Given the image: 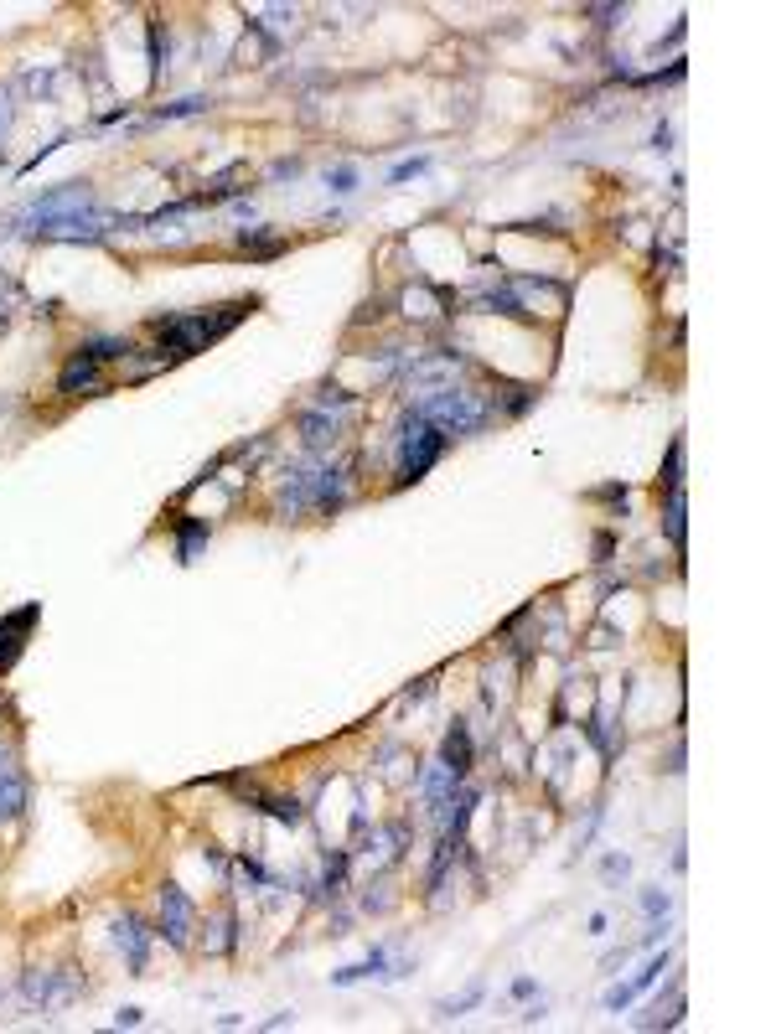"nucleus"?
I'll use <instances>...</instances> for the list:
<instances>
[{"label": "nucleus", "instance_id": "39448f33", "mask_svg": "<svg viewBox=\"0 0 776 1034\" xmlns=\"http://www.w3.org/2000/svg\"><path fill=\"white\" fill-rule=\"evenodd\" d=\"M114 947L130 957L135 972H145V957H151V931H145L135 916H119V921H114Z\"/></svg>", "mask_w": 776, "mask_h": 1034}, {"label": "nucleus", "instance_id": "f03ea898", "mask_svg": "<svg viewBox=\"0 0 776 1034\" xmlns=\"http://www.w3.org/2000/svg\"><path fill=\"white\" fill-rule=\"evenodd\" d=\"M414 414L430 419L440 435H471V430H482L487 424V404L476 399V393L466 388H430L420 404H414Z\"/></svg>", "mask_w": 776, "mask_h": 1034}, {"label": "nucleus", "instance_id": "6ab92c4d", "mask_svg": "<svg viewBox=\"0 0 776 1034\" xmlns=\"http://www.w3.org/2000/svg\"><path fill=\"white\" fill-rule=\"evenodd\" d=\"M663 486L673 492V486H683V440H673V450H668V476H663Z\"/></svg>", "mask_w": 776, "mask_h": 1034}, {"label": "nucleus", "instance_id": "1a4fd4ad", "mask_svg": "<svg viewBox=\"0 0 776 1034\" xmlns=\"http://www.w3.org/2000/svg\"><path fill=\"white\" fill-rule=\"evenodd\" d=\"M337 414H326V409H311L306 419H301V435H306V445L311 450H326V445H337Z\"/></svg>", "mask_w": 776, "mask_h": 1034}, {"label": "nucleus", "instance_id": "6e6552de", "mask_svg": "<svg viewBox=\"0 0 776 1034\" xmlns=\"http://www.w3.org/2000/svg\"><path fill=\"white\" fill-rule=\"evenodd\" d=\"M78 388H99V362L83 357V352H73V362L63 368V378H57V393H78Z\"/></svg>", "mask_w": 776, "mask_h": 1034}, {"label": "nucleus", "instance_id": "2eb2a0df", "mask_svg": "<svg viewBox=\"0 0 776 1034\" xmlns=\"http://www.w3.org/2000/svg\"><path fill=\"white\" fill-rule=\"evenodd\" d=\"M668 538H673V549H683V486L668 492Z\"/></svg>", "mask_w": 776, "mask_h": 1034}, {"label": "nucleus", "instance_id": "dca6fc26", "mask_svg": "<svg viewBox=\"0 0 776 1034\" xmlns=\"http://www.w3.org/2000/svg\"><path fill=\"white\" fill-rule=\"evenodd\" d=\"M264 812H270V817H280V823H290V828H295V823H301V817H306V812H301V802H285V797H264Z\"/></svg>", "mask_w": 776, "mask_h": 1034}, {"label": "nucleus", "instance_id": "20e7f679", "mask_svg": "<svg viewBox=\"0 0 776 1034\" xmlns=\"http://www.w3.org/2000/svg\"><path fill=\"white\" fill-rule=\"evenodd\" d=\"M161 936L171 941V947H187V941H192V900H187L182 885L161 890Z\"/></svg>", "mask_w": 776, "mask_h": 1034}, {"label": "nucleus", "instance_id": "4be33fe9", "mask_svg": "<svg viewBox=\"0 0 776 1034\" xmlns=\"http://www.w3.org/2000/svg\"><path fill=\"white\" fill-rule=\"evenodd\" d=\"M161 73V26H151V78Z\"/></svg>", "mask_w": 776, "mask_h": 1034}, {"label": "nucleus", "instance_id": "9b49d317", "mask_svg": "<svg viewBox=\"0 0 776 1034\" xmlns=\"http://www.w3.org/2000/svg\"><path fill=\"white\" fill-rule=\"evenodd\" d=\"M440 760H445V766H451V776H456V781L471 771V735H466V724H456L451 735H445V750H440Z\"/></svg>", "mask_w": 776, "mask_h": 1034}, {"label": "nucleus", "instance_id": "4468645a", "mask_svg": "<svg viewBox=\"0 0 776 1034\" xmlns=\"http://www.w3.org/2000/svg\"><path fill=\"white\" fill-rule=\"evenodd\" d=\"M78 352L94 357V362H114V357H130V342H119V337H94V342H83Z\"/></svg>", "mask_w": 776, "mask_h": 1034}, {"label": "nucleus", "instance_id": "423d86ee", "mask_svg": "<svg viewBox=\"0 0 776 1034\" xmlns=\"http://www.w3.org/2000/svg\"><path fill=\"white\" fill-rule=\"evenodd\" d=\"M663 967H668V957H652V962H647V967L637 972V978H632V983H616V988L606 993V1009H611V1014H616V1009H626V1003H632L637 993H647L652 983H658V978H663Z\"/></svg>", "mask_w": 776, "mask_h": 1034}, {"label": "nucleus", "instance_id": "7ed1b4c3", "mask_svg": "<svg viewBox=\"0 0 776 1034\" xmlns=\"http://www.w3.org/2000/svg\"><path fill=\"white\" fill-rule=\"evenodd\" d=\"M445 440L451 435H440L430 419H420V414H404V435H399V481H420L435 461H440V450H445Z\"/></svg>", "mask_w": 776, "mask_h": 1034}, {"label": "nucleus", "instance_id": "f257e3e1", "mask_svg": "<svg viewBox=\"0 0 776 1034\" xmlns=\"http://www.w3.org/2000/svg\"><path fill=\"white\" fill-rule=\"evenodd\" d=\"M249 316L244 300H233V306H218V311H197V316H166L156 321V337L176 352V357H192L202 347H213L218 337H228V331Z\"/></svg>", "mask_w": 776, "mask_h": 1034}, {"label": "nucleus", "instance_id": "0eeeda50", "mask_svg": "<svg viewBox=\"0 0 776 1034\" xmlns=\"http://www.w3.org/2000/svg\"><path fill=\"white\" fill-rule=\"evenodd\" d=\"M37 621V605H26V611H16V616H6L0 621V673L16 662V652H21V636H26V626Z\"/></svg>", "mask_w": 776, "mask_h": 1034}, {"label": "nucleus", "instance_id": "f8f14e48", "mask_svg": "<svg viewBox=\"0 0 776 1034\" xmlns=\"http://www.w3.org/2000/svg\"><path fill=\"white\" fill-rule=\"evenodd\" d=\"M202 543H207V523H197V517H187V523H182V538H176V559H182V564H192Z\"/></svg>", "mask_w": 776, "mask_h": 1034}, {"label": "nucleus", "instance_id": "ddd939ff", "mask_svg": "<svg viewBox=\"0 0 776 1034\" xmlns=\"http://www.w3.org/2000/svg\"><path fill=\"white\" fill-rule=\"evenodd\" d=\"M213 109V99L207 94H187V99H176V104H161L156 119H192V114H207Z\"/></svg>", "mask_w": 776, "mask_h": 1034}, {"label": "nucleus", "instance_id": "a211bd4d", "mask_svg": "<svg viewBox=\"0 0 776 1034\" xmlns=\"http://www.w3.org/2000/svg\"><path fill=\"white\" fill-rule=\"evenodd\" d=\"M326 187H332L337 197L357 192V166H337V171H326Z\"/></svg>", "mask_w": 776, "mask_h": 1034}, {"label": "nucleus", "instance_id": "5701e85b", "mask_svg": "<svg viewBox=\"0 0 776 1034\" xmlns=\"http://www.w3.org/2000/svg\"><path fill=\"white\" fill-rule=\"evenodd\" d=\"M295 171H301V161H275V166H270L275 181H285V176H295Z\"/></svg>", "mask_w": 776, "mask_h": 1034}, {"label": "nucleus", "instance_id": "412c9836", "mask_svg": "<svg viewBox=\"0 0 776 1034\" xmlns=\"http://www.w3.org/2000/svg\"><path fill=\"white\" fill-rule=\"evenodd\" d=\"M425 166H430L425 156H414V161H399V166H394V176H388V181H409V176H420Z\"/></svg>", "mask_w": 776, "mask_h": 1034}, {"label": "nucleus", "instance_id": "f3484780", "mask_svg": "<svg viewBox=\"0 0 776 1034\" xmlns=\"http://www.w3.org/2000/svg\"><path fill=\"white\" fill-rule=\"evenodd\" d=\"M238 243H244V249H254V254H264V259H270V254H280V249H285L280 238H259L254 228H244V233H238Z\"/></svg>", "mask_w": 776, "mask_h": 1034}, {"label": "nucleus", "instance_id": "b1692460", "mask_svg": "<svg viewBox=\"0 0 776 1034\" xmlns=\"http://www.w3.org/2000/svg\"><path fill=\"white\" fill-rule=\"evenodd\" d=\"M114 1024H119V1029H135V1024H140V1009H119Z\"/></svg>", "mask_w": 776, "mask_h": 1034}, {"label": "nucleus", "instance_id": "aec40b11", "mask_svg": "<svg viewBox=\"0 0 776 1034\" xmlns=\"http://www.w3.org/2000/svg\"><path fill=\"white\" fill-rule=\"evenodd\" d=\"M642 910H647L652 921H658V916H668V895H658V890H647V895H642Z\"/></svg>", "mask_w": 776, "mask_h": 1034}, {"label": "nucleus", "instance_id": "9d476101", "mask_svg": "<svg viewBox=\"0 0 776 1034\" xmlns=\"http://www.w3.org/2000/svg\"><path fill=\"white\" fill-rule=\"evenodd\" d=\"M26 812V781L21 771H0V823H16Z\"/></svg>", "mask_w": 776, "mask_h": 1034}]
</instances>
